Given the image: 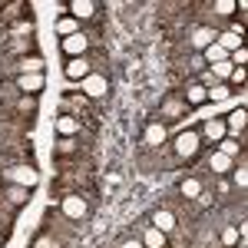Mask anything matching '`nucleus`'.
Returning a JSON list of instances; mask_svg holds the SVG:
<instances>
[{
  "instance_id": "nucleus-1",
  "label": "nucleus",
  "mask_w": 248,
  "mask_h": 248,
  "mask_svg": "<svg viewBox=\"0 0 248 248\" xmlns=\"http://www.w3.org/2000/svg\"><path fill=\"white\" fill-rule=\"evenodd\" d=\"M60 46H63V53H66V57L79 60V57H83V50H86V37H83V33H70V37H63Z\"/></svg>"
},
{
  "instance_id": "nucleus-2",
  "label": "nucleus",
  "mask_w": 248,
  "mask_h": 248,
  "mask_svg": "<svg viewBox=\"0 0 248 248\" xmlns=\"http://www.w3.org/2000/svg\"><path fill=\"white\" fill-rule=\"evenodd\" d=\"M195 149H199V133H182L175 139V153L179 155H195Z\"/></svg>"
},
{
  "instance_id": "nucleus-3",
  "label": "nucleus",
  "mask_w": 248,
  "mask_h": 248,
  "mask_svg": "<svg viewBox=\"0 0 248 248\" xmlns=\"http://www.w3.org/2000/svg\"><path fill=\"white\" fill-rule=\"evenodd\" d=\"M63 73H66L70 79H86L90 73H93V70H90V63H86V60L79 57V60H70V63L63 66Z\"/></svg>"
},
{
  "instance_id": "nucleus-4",
  "label": "nucleus",
  "mask_w": 248,
  "mask_h": 248,
  "mask_svg": "<svg viewBox=\"0 0 248 248\" xmlns=\"http://www.w3.org/2000/svg\"><path fill=\"white\" fill-rule=\"evenodd\" d=\"M66 10H70L77 20H86V17H93V14H96V3H93V0H73V3H66Z\"/></svg>"
},
{
  "instance_id": "nucleus-5",
  "label": "nucleus",
  "mask_w": 248,
  "mask_h": 248,
  "mask_svg": "<svg viewBox=\"0 0 248 248\" xmlns=\"http://www.w3.org/2000/svg\"><path fill=\"white\" fill-rule=\"evenodd\" d=\"M202 133H205V139H212V142H222V139H225V119H209Z\"/></svg>"
},
{
  "instance_id": "nucleus-6",
  "label": "nucleus",
  "mask_w": 248,
  "mask_h": 248,
  "mask_svg": "<svg viewBox=\"0 0 248 248\" xmlns=\"http://www.w3.org/2000/svg\"><path fill=\"white\" fill-rule=\"evenodd\" d=\"M63 212H66L70 218H83L86 205H83V199H79V195H66V199H63Z\"/></svg>"
},
{
  "instance_id": "nucleus-7",
  "label": "nucleus",
  "mask_w": 248,
  "mask_h": 248,
  "mask_svg": "<svg viewBox=\"0 0 248 248\" xmlns=\"http://www.w3.org/2000/svg\"><path fill=\"white\" fill-rule=\"evenodd\" d=\"M83 90H86V96H106V79L96 77V73H90L86 83H83Z\"/></svg>"
},
{
  "instance_id": "nucleus-8",
  "label": "nucleus",
  "mask_w": 248,
  "mask_h": 248,
  "mask_svg": "<svg viewBox=\"0 0 248 248\" xmlns=\"http://www.w3.org/2000/svg\"><path fill=\"white\" fill-rule=\"evenodd\" d=\"M205 99H209V90H205V86H199V83L186 90V103H189V106H202Z\"/></svg>"
},
{
  "instance_id": "nucleus-9",
  "label": "nucleus",
  "mask_w": 248,
  "mask_h": 248,
  "mask_svg": "<svg viewBox=\"0 0 248 248\" xmlns=\"http://www.w3.org/2000/svg\"><path fill=\"white\" fill-rule=\"evenodd\" d=\"M153 222H155L153 229H159V232H172V229H175V215H172V212H166V209H162V212H155V215H153Z\"/></svg>"
},
{
  "instance_id": "nucleus-10",
  "label": "nucleus",
  "mask_w": 248,
  "mask_h": 248,
  "mask_svg": "<svg viewBox=\"0 0 248 248\" xmlns=\"http://www.w3.org/2000/svg\"><path fill=\"white\" fill-rule=\"evenodd\" d=\"M142 248H166V232L149 229L146 235H142Z\"/></svg>"
},
{
  "instance_id": "nucleus-11",
  "label": "nucleus",
  "mask_w": 248,
  "mask_h": 248,
  "mask_svg": "<svg viewBox=\"0 0 248 248\" xmlns=\"http://www.w3.org/2000/svg\"><path fill=\"white\" fill-rule=\"evenodd\" d=\"M57 129L63 136H70V133H77V129H79V123L73 119V116H60V119H57Z\"/></svg>"
},
{
  "instance_id": "nucleus-12",
  "label": "nucleus",
  "mask_w": 248,
  "mask_h": 248,
  "mask_svg": "<svg viewBox=\"0 0 248 248\" xmlns=\"http://www.w3.org/2000/svg\"><path fill=\"white\" fill-rule=\"evenodd\" d=\"M40 86H43V77L33 73V77H20V90H30V93H37Z\"/></svg>"
},
{
  "instance_id": "nucleus-13",
  "label": "nucleus",
  "mask_w": 248,
  "mask_h": 248,
  "mask_svg": "<svg viewBox=\"0 0 248 248\" xmlns=\"http://www.w3.org/2000/svg\"><path fill=\"white\" fill-rule=\"evenodd\" d=\"M218 46H222V50H238V46H242V37H238V33H222Z\"/></svg>"
},
{
  "instance_id": "nucleus-14",
  "label": "nucleus",
  "mask_w": 248,
  "mask_h": 248,
  "mask_svg": "<svg viewBox=\"0 0 248 248\" xmlns=\"http://www.w3.org/2000/svg\"><path fill=\"white\" fill-rule=\"evenodd\" d=\"M199 192H202L199 179H186V182H182V195H186V199H199Z\"/></svg>"
},
{
  "instance_id": "nucleus-15",
  "label": "nucleus",
  "mask_w": 248,
  "mask_h": 248,
  "mask_svg": "<svg viewBox=\"0 0 248 248\" xmlns=\"http://www.w3.org/2000/svg\"><path fill=\"white\" fill-rule=\"evenodd\" d=\"M162 126H149V129H146V142H149V146H159V142H162Z\"/></svg>"
},
{
  "instance_id": "nucleus-16",
  "label": "nucleus",
  "mask_w": 248,
  "mask_h": 248,
  "mask_svg": "<svg viewBox=\"0 0 248 248\" xmlns=\"http://www.w3.org/2000/svg\"><path fill=\"white\" fill-rule=\"evenodd\" d=\"M205 57H209L212 63H222V57H225V50H222L218 43H212V46H205Z\"/></svg>"
},
{
  "instance_id": "nucleus-17",
  "label": "nucleus",
  "mask_w": 248,
  "mask_h": 248,
  "mask_svg": "<svg viewBox=\"0 0 248 248\" xmlns=\"http://www.w3.org/2000/svg\"><path fill=\"white\" fill-rule=\"evenodd\" d=\"M225 126H232V129H242L245 126V109H238V113H229V123Z\"/></svg>"
},
{
  "instance_id": "nucleus-18",
  "label": "nucleus",
  "mask_w": 248,
  "mask_h": 248,
  "mask_svg": "<svg viewBox=\"0 0 248 248\" xmlns=\"http://www.w3.org/2000/svg\"><path fill=\"white\" fill-rule=\"evenodd\" d=\"M212 40H215L212 30H199V33H195V43H199V46H212Z\"/></svg>"
},
{
  "instance_id": "nucleus-19",
  "label": "nucleus",
  "mask_w": 248,
  "mask_h": 248,
  "mask_svg": "<svg viewBox=\"0 0 248 248\" xmlns=\"http://www.w3.org/2000/svg\"><path fill=\"white\" fill-rule=\"evenodd\" d=\"M212 166H215V172H229V155H212Z\"/></svg>"
},
{
  "instance_id": "nucleus-20",
  "label": "nucleus",
  "mask_w": 248,
  "mask_h": 248,
  "mask_svg": "<svg viewBox=\"0 0 248 248\" xmlns=\"http://www.w3.org/2000/svg\"><path fill=\"white\" fill-rule=\"evenodd\" d=\"M14 179H17V182H27V186H33V182H37V172H14Z\"/></svg>"
},
{
  "instance_id": "nucleus-21",
  "label": "nucleus",
  "mask_w": 248,
  "mask_h": 248,
  "mask_svg": "<svg viewBox=\"0 0 248 248\" xmlns=\"http://www.w3.org/2000/svg\"><path fill=\"white\" fill-rule=\"evenodd\" d=\"M60 33H63V37H70V33H79V27L73 23V20H63V23H60Z\"/></svg>"
},
{
  "instance_id": "nucleus-22",
  "label": "nucleus",
  "mask_w": 248,
  "mask_h": 248,
  "mask_svg": "<svg viewBox=\"0 0 248 248\" xmlns=\"http://www.w3.org/2000/svg\"><path fill=\"white\" fill-rule=\"evenodd\" d=\"M232 10H235V3H232V0H222V3H215V14H222V17H229Z\"/></svg>"
},
{
  "instance_id": "nucleus-23",
  "label": "nucleus",
  "mask_w": 248,
  "mask_h": 248,
  "mask_svg": "<svg viewBox=\"0 0 248 248\" xmlns=\"http://www.w3.org/2000/svg\"><path fill=\"white\" fill-rule=\"evenodd\" d=\"M222 242H225V245H235V242H238V229H225L222 232Z\"/></svg>"
},
{
  "instance_id": "nucleus-24",
  "label": "nucleus",
  "mask_w": 248,
  "mask_h": 248,
  "mask_svg": "<svg viewBox=\"0 0 248 248\" xmlns=\"http://www.w3.org/2000/svg\"><path fill=\"white\" fill-rule=\"evenodd\" d=\"M23 70H43V60H40V57H30V60H23Z\"/></svg>"
},
{
  "instance_id": "nucleus-25",
  "label": "nucleus",
  "mask_w": 248,
  "mask_h": 248,
  "mask_svg": "<svg viewBox=\"0 0 248 248\" xmlns=\"http://www.w3.org/2000/svg\"><path fill=\"white\" fill-rule=\"evenodd\" d=\"M238 153V142H229V139H222V155H235Z\"/></svg>"
},
{
  "instance_id": "nucleus-26",
  "label": "nucleus",
  "mask_w": 248,
  "mask_h": 248,
  "mask_svg": "<svg viewBox=\"0 0 248 248\" xmlns=\"http://www.w3.org/2000/svg\"><path fill=\"white\" fill-rule=\"evenodd\" d=\"M232 83H245V70H242V66H238V70H232Z\"/></svg>"
},
{
  "instance_id": "nucleus-27",
  "label": "nucleus",
  "mask_w": 248,
  "mask_h": 248,
  "mask_svg": "<svg viewBox=\"0 0 248 248\" xmlns=\"http://www.w3.org/2000/svg\"><path fill=\"white\" fill-rule=\"evenodd\" d=\"M212 99H222V96H229V90H225V86H218V90H212Z\"/></svg>"
},
{
  "instance_id": "nucleus-28",
  "label": "nucleus",
  "mask_w": 248,
  "mask_h": 248,
  "mask_svg": "<svg viewBox=\"0 0 248 248\" xmlns=\"http://www.w3.org/2000/svg\"><path fill=\"white\" fill-rule=\"evenodd\" d=\"M10 199H14V202H23V199H27V192H23V189H14V192H10Z\"/></svg>"
},
{
  "instance_id": "nucleus-29",
  "label": "nucleus",
  "mask_w": 248,
  "mask_h": 248,
  "mask_svg": "<svg viewBox=\"0 0 248 248\" xmlns=\"http://www.w3.org/2000/svg\"><path fill=\"white\" fill-rule=\"evenodd\" d=\"M37 248H57V242H53V245H50V242H46V238H40V242H37Z\"/></svg>"
},
{
  "instance_id": "nucleus-30",
  "label": "nucleus",
  "mask_w": 248,
  "mask_h": 248,
  "mask_svg": "<svg viewBox=\"0 0 248 248\" xmlns=\"http://www.w3.org/2000/svg\"><path fill=\"white\" fill-rule=\"evenodd\" d=\"M123 248H142V242H123Z\"/></svg>"
}]
</instances>
